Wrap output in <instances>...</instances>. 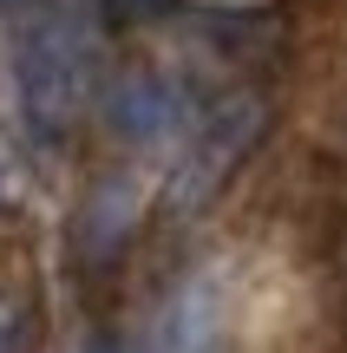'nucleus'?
<instances>
[{
  "instance_id": "nucleus-3",
  "label": "nucleus",
  "mask_w": 347,
  "mask_h": 353,
  "mask_svg": "<svg viewBox=\"0 0 347 353\" xmlns=\"http://www.w3.org/2000/svg\"><path fill=\"white\" fill-rule=\"evenodd\" d=\"M105 118H112V131L125 144H164L184 125V99L164 72H125L105 92Z\"/></svg>"
},
{
  "instance_id": "nucleus-2",
  "label": "nucleus",
  "mask_w": 347,
  "mask_h": 353,
  "mask_svg": "<svg viewBox=\"0 0 347 353\" xmlns=\"http://www.w3.org/2000/svg\"><path fill=\"white\" fill-rule=\"evenodd\" d=\"M262 138V99H249V92H236V99H223L217 112L204 118V131H197L190 157H184L177 183H170V203L177 210H197V203L217 196V183L243 164V151Z\"/></svg>"
},
{
  "instance_id": "nucleus-1",
  "label": "nucleus",
  "mask_w": 347,
  "mask_h": 353,
  "mask_svg": "<svg viewBox=\"0 0 347 353\" xmlns=\"http://www.w3.org/2000/svg\"><path fill=\"white\" fill-rule=\"evenodd\" d=\"M13 92H20V112L39 138H66L72 112L92 92V46L79 20L46 13L13 39Z\"/></svg>"
},
{
  "instance_id": "nucleus-4",
  "label": "nucleus",
  "mask_w": 347,
  "mask_h": 353,
  "mask_svg": "<svg viewBox=\"0 0 347 353\" xmlns=\"http://www.w3.org/2000/svg\"><path fill=\"white\" fill-rule=\"evenodd\" d=\"M112 7H151V0H112Z\"/></svg>"
}]
</instances>
